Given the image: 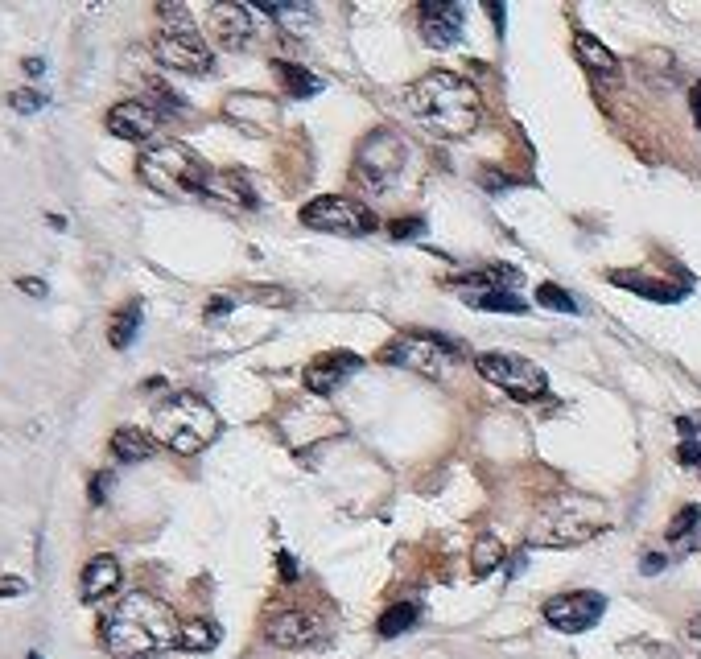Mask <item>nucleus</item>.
Wrapping results in <instances>:
<instances>
[{
    "instance_id": "f257e3e1",
    "label": "nucleus",
    "mask_w": 701,
    "mask_h": 659,
    "mask_svg": "<svg viewBox=\"0 0 701 659\" xmlns=\"http://www.w3.org/2000/svg\"><path fill=\"white\" fill-rule=\"evenodd\" d=\"M405 103H409V116L425 132L442 136V141H462V136H471L483 124V99H479L475 83H466L454 71L421 75L409 87Z\"/></svg>"
},
{
    "instance_id": "f03ea898",
    "label": "nucleus",
    "mask_w": 701,
    "mask_h": 659,
    "mask_svg": "<svg viewBox=\"0 0 701 659\" xmlns=\"http://www.w3.org/2000/svg\"><path fill=\"white\" fill-rule=\"evenodd\" d=\"M178 635H182L178 614L153 594H124L99 622L104 647L124 659H137V655L153 659L157 651L178 647Z\"/></svg>"
},
{
    "instance_id": "7ed1b4c3",
    "label": "nucleus",
    "mask_w": 701,
    "mask_h": 659,
    "mask_svg": "<svg viewBox=\"0 0 701 659\" xmlns=\"http://www.w3.org/2000/svg\"><path fill=\"white\" fill-rule=\"evenodd\" d=\"M215 437L219 412L194 392H178L153 412V441L174 454H203Z\"/></svg>"
},
{
    "instance_id": "20e7f679",
    "label": "nucleus",
    "mask_w": 701,
    "mask_h": 659,
    "mask_svg": "<svg viewBox=\"0 0 701 659\" xmlns=\"http://www.w3.org/2000/svg\"><path fill=\"white\" fill-rule=\"evenodd\" d=\"M137 173H141V182L157 194H203L207 190V178H211V169L207 161L198 157L194 149L178 145V141H161L153 149L141 153L137 161Z\"/></svg>"
},
{
    "instance_id": "39448f33",
    "label": "nucleus",
    "mask_w": 701,
    "mask_h": 659,
    "mask_svg": "<svg viewBox=\"0 0 701 659\" xmlns=\"http://www.w3.org/2000/svg\"><path fill=\"white\" fill-rule=\"evenodd\" d=\"M607 528L603 511L590 499H553L549 507H541V515L532 519L528 528V544H541V548H574V544H586L594 540L598 532Z\"/></svg>"
},
{
    "instance_id": "423d86ee",
    "label": "nucleus",
    "mask_w": 701,
    "mask_h": 659,
    "mask_svg": "<svg viewBox=\"0 0 701 659\" xmlns=\"http://www.w3.org/2000/svg\"><path fill=\"white\" fill-rule=\"evenodd\" d=\"M161 33H157V62L170 66V71H182V75H207L211 71V46L203 42V33H198L186 17L182 5H161Z\"/></svg>"
},
{
    "instance_id": "0eeeda50",
    "label": "nucleus",
    "mask_w": 701,
    "mask_h": 659,
    "mask_svg": "<svg viewBox=\"0 0 701 659\" xmlns=\"http://www.w3.org/2000/svg\"><path fill=\"white\" fill-rule=\"evenodd\" d=\"M475 367L483 379H491L495 388H504L512 400H541L549 392V375L516 351H483V355H475Z\"/></svg>"
},
{
    "instance_id": "6e6552de",
    "label": "nucleus",
    "mask_w": 701,
    "mask_h": 659,
    "mask_svg": "<svg viewBox=\"0 0 701 659\" xmlns=\"http://www.w3.org/2000/svg\"><path fill=\"white\" fill-rule=\"evenodd\" d=\"M384 359L392 367H409L417 375H429V379H442L450 375L462 359H458V346L454 342H442L438 334H400L388 342Z\"/></svg>"
},
{
    "instance_id": "1a4fd4ad",
    "label": "nucleus",
    "mask_w": 701,
    "mask_h": 659,
    "mask_svg": "<svg viewBox=\"0 0 701 659\" xmlns=\"http://www.w3.org/2000/svg\"><path fill=\"white\" fill-rule=\"evenodd\" d=\"M405 161H409V149L396 132H372L355 153V182L372 190H388L400 178Z\"/></svg>"
},
{
    "instance_id": "9d476101",
    "label": "nucleus",
    "mask_w": 701,
    "mask_h": 659,
    "mask_svg": "<svg viewBox=\"0 0 701 659\" xmlns=\"http://www.w3.org/2000/svg\"><path fill=\"white\" fill-rule=\"evenodd\" d=\"M302 223L314 227V231H326V235H367V231H376V215L347 194H322V198L306 202Z\"/></svg>"
},
{
    "instance_id": "9b49d317",
    "label": "nucleus",
    "mask_w": 701,
    "mask_h": 659,
    "mask_svg": "<svg viewBox=\"0 0 701 659\" xmlns=\"http://www.w3.org/2000/svg\"><path fill=\"white\" fill-rule=\"evenodd\" d=\"M603 610H607L603 594H594V589H574V594H557V598L545 602V622L553 631L582 635L603 618Z\"/></svg>"
},
{
    "instance_id": "f8f14e48",
    "label": "nucleus",
    "mask_w": 701,
    "mask_h": 659,
    "mask_svg": "<svg viewBox=\"0 0 701 659\" xmlns=\"http://www.w3.org/2000/svg\"><path fill=\"white\" fill-rule=\"evenodd\" d=\"M256 9L252 5H240V0H219V5H211V17H207V29L219 50L236 54L244 46H252L256 38Z\"/></svg>"
},
{
    "instance_id": "ddd939ff",
    "label": "nucleus",
    "mask_w": 701,
    "mask_h": 659,
    "mask_svg": "<svg viewBox=\"0 0 701 659\" xmlns=\"http://www.w3.org/2000/svg\"><path fill=\"white\" fill-rule=\"evenodd\" d=\"M161 128V112L153 108L149 99H124L108 112V132L120 136V141H153Z\"/></svg>"
},
{
    "instance_id": "4468645a",
    "label": "nucleus",
    "mask_w": 701,
    "mask_h": 659,
    "mask_svg": "<svg viewBox=\"0 0 701 659\" xmlns=\"http://www.w3.org/2000/svg\"><path fill=\"white\" fill-rule=\"evenodd\" d=\"M264 639L273 647H285V651H297V647H310L322 639V622L310 614V610H281L264 622Z\"/></svg>"
},
{
    "instance_id": "2eb2a0df",
    "label": "nucleus",
    "mask_w": 701,
    "mask_h": 659,
    "mask_svg": "<svg viewBox=\"0 0 701 659\" xmlns=\"http://www.w3.org/2000/svg\"><path fill=\"white\" fill-rule=\"evenodd\" d=\"M421 42L433 50H450L462 38V5L454 0H425L421 5Z\"/></svg>"
},
{
    "instance_id": "dca6fc26",
    "label": "nucleus",
    "mask_w": 701,
    "mask_h": 659,
    "mask_svg": "<svg viewBox=\"0 0 701 659\" xmlns=\"http://www.w3.org/2000/svg\"><path fill=\"white\" fill-rule=\"evenodd\" d=\"M363 367V359L359 355H351V351H330V355H318L310 367H306V388L314 392V396H335L347 379L355 375Z\"/></svg>"
},
{
    "instance_id": "f3484780",
    "label": "nucleus",
    "mask_w": 701,
    "mask_h": 659,
    "mask_svg": "<svg viewBox=\"0 0 701 659\" xmlns=\"http://www.w3.org/2000/svg\"><path fill=\"white\" fill-rule=\"evenodd\" d=\"M112 589H120V561L108 557V552H99V557H91L87 569H83L79 598H83V602H104Z\"/></svg>"
},
{
    "instance_id": "a211bd4d",
    "label": "nucleus",
    "mask_w": 701,
    "mask_h": 659,
    "mask_svg": "<svg viewBox=\"0 0 701 659\" xmlns=\"http://www.w3.org/2000/svg\"><path fill=\"white\" fill-rule=\"evenodd\" d=\"M574 50H578V62L586 66L590 75H607V79H615L619 75V58L594 38V33H586V29H578L574 33Z\"/></svg>"
},
{
    "instance_id": "6ab92c4d",
    "label": "nucleus",
    "mask_w": 701,
    "mask_h": 659,
    "mask_svg": "<svg viewBox=\"0 0 701 659\" xmlns=\"http://www.w3.org/2000/svg\"><path fill=\"white\" fill-rule=\"evenodd\" d=\"M203 194H207V198H219V202H231V206H248V211L260 202L256 190L248 186L244 173H215V169H211V178H207V190H203Z\"/></svg>"
},
{
    "instance_id": "aec40b11",
    "label": "nucleus",
    "mask_w": 701,
    "mask_h": 659,
    "mask_svg": "<svg viewBox=\"0 0 701 659\" xmlns=\"http://www.w3.org/2000/svg\"><path fill=\"white\" fill-rule=\"evenodd\" d=\"M264 17H273L289 38H306L310 33V25H314V9L310 5H297V0H277V5H269V0H264V5H256Z\"/></svg>"
},
{
    "instance_id": "412c9836",
    "label": "nucleus",
    "mask_w": 701,
    "mask_h": 659,
    "mask_svg": "<svg viewBox=\"0 0 701 659\" xmlns=\"http://www.w3.org/2000/svg\"><path fill=\"white\" fill-rule=\"evenodd\" d=\"M153 449H157V441L137 425H120L112 433V454L120 462H145V458H153Z\"/></svg>"
},
{
    "instance_id": "4be33fe9",
    "label": "nucleus",
    "mask_w": 701,
    "mask_h": 659,
    "mask_svg": "<svg viewBox=\"0 0 701 659\" xmlns=\"http://www.w3.org/2000/svg\"><path fill=\"white\" fill-rule=\"evenodd\" d=\"M669 540L685 552H697L701 548V503H689L673 515V524H669Z\"/></svg>"
},
{
    "instance_id": "5701e85b",
    "label": "nucleus",
    "mask_w": 701,
    "mask_h": 659,
    "mask_svg": "<svg viewBox=\"0 0 701 659\" xmlns=\"http://www.w3.org/2000/svg\"><path fill=\"white\" fill-rule=\"evenodd\" d=\"M273 75L285 83V91H289L293 99H310V95L322 91V79L310 75L306 66H297V62H273Z\"/></svg>"
},
{
    "instance_id": "b1692460",
    "label": "nucleus",
    "mask_w": 701,
    "mask_h": 659,
    "mask_svg": "<svg viewBox=\"0 0 701 659\" xmlns=\"http://www.w3.org/2000/svg\"><path fill=\"white\" fill-rule=\"evenodd\" d=\"M462 301L475 309H491V314H524V301L508 289H475V293H462Z\"/></svg>"
},
{
    "instance_id": "393cba45",
    "label": "nucleus",
    "mask_w": 701,
    "mask_h": 659,
    "mask_svg": "<svg viewBox=\"0 0 701 659\" xmlns=\"http://www.w3.org/2000/svg\"><path fill=\"white\" fill-rule=\"evenodd\" d=\"M611 281L623 285V289H636L640 297H652V301H677L681 289L664 285V281H652V276H640V272H611Z\"/></svg>"
},
{
    "instance_id": "a878e982",
    "label": "nucleus",
    "mask_w": 701,
    "mask_h": 659,
    "mask_svg": "<svg viewBox=\"0 0 701 659\" xmlns=\"http://www.w3.org/2000/svg\"><path fill=\"white\" fill-rule=\"evenodd\" d=\"M178 647L182 651H215L219 647V627L207 622V618H190V622H182Z\"/></svg>"
},
{
    "instance_id": "bb28decb",
    "label": "nucleus",
    "mask_w": 701,
    "mask_h": 659,
    "mask_svg": "<svg viewBox=\"0 0 701 659\" xmlns=\"http://www.w3.org/2000/svg\"><path fill=\"white\" fill-rule=\"evenodd\" d=\"M137 330H141V305L132 301V305H124L120 314L112 318V326H108V342L116 346V351H128V346L137 342Z\"/></svg>"
},
{
    "instance_id": "cd10ccee",
    "label": "nucleus",
    "mask_w": 701,
    "mask_h": 659,
    "mask_svg": "<svg viewBox=\"0 0 701 659\" xmlns=\"http://www.w3.org/2000/svg\"><path fill=\"white\" fill-rule=\"evenodd\" d=\"M417 618H421V610H417L413 602H396V606H388V610L380 614V622H376V631H380L384 639H396V635H405V631H413V627H417Z\"/></svg>"
},
{
    "instance_id": "c85d7f7f",
    "label": "nucleus",
    "mask_w": 701,
    "mask_h": 659,
    "mask_svg": "<svg viewBox=\"0 0 701 659\" xmlns=\"http://www.w3.org/2000/svg\"><path fill=\"white\" fill-rule=\"evenodd\" d=\"M504 557H508L504 544L491 540V536H483V540L475 544V552H471V573H475V577H487L491 569L504 565Z\"/></svg>"
},
{
    "instance_id": "c756f323",
    "label": "nucleus",
    "mask_w": 701,
    "mask_h": 659,
    "mask_svg": "<svg viewBox=\"0 0 701 659\" xmlns=\"http://www.w3.org/2000/svg\"><path fill=\"white\" fill-rule=\"evenodd\" d=\"M537 305L553 309V314H578V301L565 293L561 285H541V289H537Z\"/></svg>"
},
{
    "instance_id": "7c9ffc66",
    "label": "nucleus",
    "mask_w": 701,
    "mask_h": 659,
    "mask_svg": "<svg viewBox=\"0 0 701 659\" xmlns=\"http://www.w3.org/2000/svg\"><path fill=\"white\" fill-rule=\"evenodd\" d=\"M9 108H13L17 116H33V112H42V108H46V95H42V91H33V87H21V91L9 95Z\"/></svg>"
},
{
    "instance_id": "2f4dec72",
    "label": "nucleus",
    "mask_w": 701,
    "mask_h": 659,
    "mask_svg": "<svg viewBox=\"0 0 701 659\" xmlns=\"http://www.w3.org/2000/svg\"><path fill=\"white\" fill-rule=\"evenodd\" d=\"M388 235H392V239H417V235H425V219H421V215H413V219H396V223L388 227Z\"/></svg>"
},
{
    "instance_id": "473e14b6",
    "label": "nucleus",
    "mask_w": 701,
    "mask_h": 659,
    "mask_svg": "<svg viewBox=\"0 0 701 659\" xmlns=\"http://www.w3.org/2000/svg\"><path fill=\"white\" fill-rule=\"evenodd\" d=\"M108 487H112V474H108V470L95 474V478H91V503H104V499H108Z\"/></svg>"
},
{
    "instance_id": "72a5a7b5",
    "label": "nucleus",
    "mask_w": 701,
    "mask_h": 659,
    "mask_svg": "<svg viewBox=\"0 0 701 659\" xmlns=\"http://www.w3.org/2000/svg\"><path fill=\"white\" fill-rule=\"evenodd\" d=\"M677 458H681L685 466H701V441H681Z\"/></svg>"
},
{
    "instance_id": "f704fd0d",
    "label": "nucleus",
    "mask_w": 701,
    "mask_h": 659,
    "mask_svg": "<svg viewBox=\"0 0 701 659\" xmlns=\"http://www.w3.org/2000/svg\"><path fill=\"white\" fill-rule=\"evenodd\" d=\"M664 565H669V557H664V552H648V557L640 561V569H644L648 577H656V573H664Z\"/></svg>"
},
{
    "instance_id": "c9c22d12",
    "label": "nucleus",
    "mask_w": 701,
    "mask_h": 659,
    "mask_svg": "<svg viewBox=\"0 0 701 659\" xmlns=\"http://www.w3.org/2000/svg\"><path fill=\"white\" fill-rule=\"evenodd\" d=\"M21 594H25L21 577H0V598H21Z\"/></svg>"
},
{
    "instance_id": "e433bc0d",
    "label": "nucleus",
    "mask_w": 701,
    "mask_h": 659,
    "mask_svg": "<svg viewBox=\"0 0 701 659\" xmlns=\"http://www.w3.org/2000/svg\"><path fill=\"white\" fill-rule=\"evenodd\" d=\"M17 289L29 293V297H46V281H38V276H21Z\"/></svg>"
},
{
    "instance_id": "4c0bfd02",
    "label": "nucleus",
    "mask_w": 701,
    "mask_h": 659,
    "mask_svg": "<svg viewBox=\"0 0 701 659\" xmlns=\"http://www.w3.org/2000/svg\"><path fill=\"white\" fill-rule=\"evenodd\" d=\"M689 108H693V120L701 128V83H693V91H689Z\"/></svg>"
},
{
    "instance_id": "58836bf2",
    "label": "nucleus",
    "mask_w": 701,
    "mask_h": 659,
    "mask_svg": "<svg viewBox=\"0 0 701 659\" xmlns=\"http://www.w3.org/2000/svg\"><path fill=\"white\" fill-rule=\"evenodd\" d=\"M223 314H231V301L227 297H219V301L207 305V318H223Z\"/></svg>"
},
{
    "instance_id": "ea45409f",
    "label": "nucleus",
    "mask_w": 701,
    "mask_h": 659,
    "mask_svg": "<svg viewBox=\"0 0 701 659\" xmlns=\"http://www.w3.org/2000/svg\"><path fill=\"white\" fill-rule=\"evenodd\" d=\"M277 561H281V577H285V581H293V577H297V565H293V557H289V552H281Z\"/></svg>"
},
{
    "instance_id": "a19ab883",
    "label": "nucleus",
    "mask_w": 701,
    "mask_h": 659,
    "mask_svg": "<svg viewBox=\"0 0 701 659\" xmlns=\"http://www.w3.org/2000/svg\"><path fill=\"white\" fill-rule=\"evenodd\" d=\"M685 635H689V643H697V647H701V614H697V618H689Z\"/></svg>"
},
{
    "instance_id": "79ce46f5",
    "label": "nucleus",
    "mask_w": 701,
    "mask_h": 659,
    "mask_svg": "<svg viewBox=\"0 0 701 659\" xmlns=\"http://www.w3.org/2000/svg\"><path fill=\"white\" fill-rule=\"evenodd\" d=\"M21 66H25V75H33V79H38V75L46 71V62H42V58H25Z\"/></svg>"
},
{
    "instance_id": "37998d69",
    "label": "nucleus",
    "mask_w": 701,
    "mask_h": 659,
    "mask_svg": "<svg viewBox=\"0 0 701 659\" xmlns=\"http://www.w3.org/2000/svg\"><path fill=\"white\" fill-rule=\"evenodd\" d=\"M524 565H528V557H524V552H516V561L508 565V577H516V573H524Z\"/></svg>"
},
{
    "instance_id": "c03bdc74",
    "label": "nucleus",
    "mask_w": 701,
    "mask_h": 659,
    "mask_svg": "<svg viewBox=\"0 0 701 659\" xmlns=\"http://www.w3.org/2000/svg\"><path fill=\"white\" fill-rule=\"evenodd\" d=\"M29 659H42V655H38V651H29Z\"/></svg>"
},
{
    "instance_id": "a18cd8bd",
    "label": "nucleus",
    "mask_w": 701,
    "mask_h": 659,
    "mask_svg": "<svg viewBox=\"0 0 701 659\" xmlns=\"http://www.w3.org/2000/svg\"><path fill=\"white\" fill-rule=\"evenodd\" d=\"M697 433H701V421H697Z\"/></svg>"
},
{
    "instance_id": "49530a36",
    "label": "nucleus",
    "mask_w": 701,
    "mask_h": 659,
    "mask_svg": "<svg viewBox=\"0 0 701 659\" xmlns=\"http://www.w3.org/2000/svg\"><path fill=\"white\" fill-rule=\"evenodd\" d=\"M137 659H149V655H137Z\"/></svg>"
}]
</instances>
